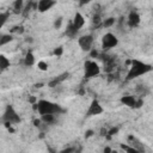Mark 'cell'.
Returning a JSON list of instances; mask_svg holds the SVG:
<instances>
[{
    "label": "cell",
    "instance_id": "27",
    "mask_svg": "<svg viewBox=\"0 0 153 153\" xmlns=\"http://www.w3.org/2000/svg\"><path fill=\"white\" fill-rule=\"evenodd\" d=\"M61 25H62V18L55 19V22H54V27H55V29H60Z\"/></svg>",
    "mask_w": 153,
    "mask_h": 153
},
{
    "label": "cell",
    "instance_id": "18",
    "mask_svg": "<svg viewBox=\"0 0 153 153\" xmlns=\"http://www.w3.org/2000/svg\"><path fill=\"white\" fill-rule=\"evenodd\" d=\"M12 39H13V36H12V35L2 33V36H1V38H0V47H2V45H5V44L10 43Z\"/></svg>",
    "mask_w": 153,
    "mask_h": 153
},
{
    "label": "cell",
    "instance_id": "31",
    "mask_svg": "<svg viewBox=\"0 0 153 153\" xmlns=\"http://www.w3.org/2000/svg\"><path fill=\"white\" fill-rule=\"evenodd\" d=\"M91 56H92V57H94V56H99V54H98L97 50H92V51H91Z\"/></svg>",
    "mask_w": 153,
    "mask_h": 153
},
{
    "label": "cell",
    "instance_id": "9",
    "mask_svg": "<svg viewBox=\"0 0 153 153\" xmlns=\"http://www.w3.org/2000/svg\"><path fill=\"white\" fill-rule=\"evenodd\" d=\"M141 22V18L139 16V13L136 11H130L128 14V19H127V24L129 27H136Z\"/></svg>",
    "mask_w": 153,
    "mask_h": 153
},
{
    "label": "cell",
    "instance_id": "6",
    "mask_svg": "<svg viewBox=\"0 0 153 153\" xmlns=\"http://www.w3.org/2000/svg\"><path fill=\"white\" fill-rule=\"evenodd\" d=\"M94 42L93 35H84L78 38V44L84 51H90L92 49V44Z\"/></svg>",
    "mask_w": 153,
    "mask_h": 153
},
{
    "label": "cell",
    "instance_id": "13",
    "mask_svg": "<svg viewBox=\"0 0 153 153\" xmlns=\"http://www.w3.org/2000/svg\"><path fill=\"white\" fill-rule=\"evenodd\" d=\"M68 72H65V73H62V74H60L59 76H56V78H54L51 81H49L48 82V86L49 87H51V88H54V87H56V86H59L62 81H65L67 78H68Z\"/></svg>",
    "mask_w": 153,
    "mask_h": 153
},
{
    "label": "cell",
    "instance_id": "1",
    "mask_svg": "<svg viewBox=\"0 0 153 153\" xmlns=\"http://www.w3.org/2000/svg\"><path fill=\"white\" fill-rule=\"evenodd\" d=\"M32 105H33V109L37 110L41 116L42 115H60V114H63L66 111L57 103L45 100V99H39Z\"/></svg>",
    "mask_w": 153,
    "mask_h": 153
},
{
    "label": "cell",
    "instance_id": "26",
    "mask_svg": "<svg viewBox=\"0 0 153 153\" xmlns=\"http://www.w3.org/2000/svg\"><path fill=\"white\" fill-rule=\"evenodd\" d=\"M117 131H118V127H112L110 130H108V131H106V135L112 136V135H115Z\"/></svg>",
    "mask_w": 153,
    "mask_h": 153
},
{
    "label": "cell",
    "instance_id": "33",
    "mask_svg": "<svg viewBox=\"0 0 153 153\" xmlns=\"http://www.w3.org/2000/svg\"><path fill=\"white\" fill-rule=\"evenodd\" d=\"M29 102L32 103V104H35L36 103V98L35 97H29Z\"/></svg>",
    "mask_w": 153,
    "mask_h": 153
},
{
    "label": "cell",
    "instance_id": "12",
    "mask_svg": "<svg viewBox=\"0 0 153 153\" xmlns=\"http://www.w3.org/2000/svg\"><path fill=\"white\" fill-rule=\"evenodd\" d=\"M55 5H56V2L53 0H39V1H37V10L39 12H45Z\"/></svg>",
    "mask_w": 153,
    "mask_h": 153
},
{
    "label": "cell",
    "instance_id": "5",
    "mask_svg": "<svg viewBox=\"0 0 153 153\" xmlns=\"http://www.w3.org/2000/svg\"><path fill=\"white\" fill-rule=\"evenodd\" d=\"M117 44H118V38L111 32H106L102 38V48L104 50H109L111 48H115Z\"/></svg>",
    "mask_w": 153,
    "mask_h": 153
},
{
    "label": "cell",
    "instance_id": "4",
    "mask_svg": "<svg viewBox=\"0 0 153 153\" xmlns=\"http://www.w3.org/2000/svg\"><path fill=\"white\" fill-rule=\"evenodd\" d=\"M84 68H85V78H93V76H97L100 73L99 65L96 61H92V60L86 61L85 65H84Z\"/></svg>",
    "mask_w": 153,
    "mask_h": 153
},
{
    "label": "cell",
    "instance_id": "34",
    "mask_svg": "<svg viewBox=\"0 0 153 153\" xmlns=\"http://www.w3.org/2000/svg\"><path fill=\"white\" fill-rule=\"evenodd\" d=\"M104 153H111V148L110 147H105L104 148Z\"/></svg>",
    "mask_w": 153,
    "mask_h": 153
},
{
    "label": "cell",
    "instance_id": "11",
    "mask_svg": "<svg viewBox=\"0 0 153 153\" xmlns=\"http://www.w3.org/2000/svg\"><path fill=\"white\" fill-rule=\"evenodd\" d=\"M71 23H72L73 27H74L76 31H79V30L85 25V18H84V16H82L80 12H76V13L74 14V18H73V20H72Z\"/></svg>",
    "mask_w": 153,
    "mask_h": 153
},
{
    "label": "cell",
    "instance_id": "8",
    "mask_svg": "<svg viewBox=\"0 0 153 153\" xmlns=\"http://www.w3.org/2000/svg\"><path fill=\"white\" fill-rule=\"evenodd\" d=\"M104 111L103 106L100 105V103L97 100V99H93L91 105L88 106V110L86 112V116L87 117H91V116H96V115H100L102 112Z\"/></svg>",
    "mask_w": 153,
    "mask_h": 153
},
{
    "label": "cell",
    "instance_id": "7",
    "mask_svg": "<svg viewBox=\"0 0 153 153\" xmlns=\"http://www.w3.org/2000/svg\"><path fill=\"white\" fill-rule=\"evenodd\" d=\"M121 103L129 108H140L142 105V99H137L134 96H123L121 98Z\"/></svg>",
    "mask_w": 153,
    "mask_h": 153
},
{
    "label": "cell",
    "instance_id": "23",
    "mask_svg": "<svg viewBox=\"0 0 153 153\" xmlns=\"http://www.w3.org/2000/svg\"><path fill=\"white\" fill-rule=\"evenodd\" d=\"M122 148L126 149L127 153H141V152H139L137 149H135V148H133V147H130V146H128V145H122Z\"/></svg>",
    "mask_w": 153,
    "mask_h": 153
},
{
    "label": "cell",
    "instance_id": "28",
    "mask_svg": "<svg viewBox=\"0 0 153 153\" xmlns=\"http://www.w3.org/2000/svg\"><path fill=\"white\" fill-rule=\"evenodd\" d=\"M12 32H17V33H23L24 32V26H16L14 29H12Z\"/></svg>",
    "mask_w": 153,
    "mask_h": 153
},
{
    "label": "cell",
    "instance_id": "15",
    "mask_svg": "<svg viewBox=\"0 0 153 153\" xmlns=\"http://www.w3.org/2000/svg\"><path fill=\"white\" fill-rule=\"evenodd\" d=\"M23 8H24V2H23L22 0H16V1L13 2V6H12L13 13L19 14V13L23 12Z\"/></svg>",
    "mask_w": 153,
    "mask_h": 153
},
{
    "label": "cell",
    "instance_id": "10",
    "mask_svg": "<svg viewBox=\"0 0 153 153\" xmlns=\"http://www.w3.org/2000/svg\"><path fill=\"white\" fill-rule=\"evenodd\" d=\"M128 146H130V147L137 149V151L141 152V153L145 152V146H143V143H142L140 140H137L134 135H129V136H128Z\"/></svg>",
    "mask_w": 153,
    "mask_h": 153
},
{
    "label": "cell",
    "instance_id": "19",
    "mask_svg": "<svg viewBox=\"0 0 153 153\" xmlns=\"http://www.w3.org/2000/svg\"><path fill=\"white\" fill-rule=\"evenodd\" d=\"M115 23H116V19L114 17H109V18H106V19H104L102 22V26H104V27H111L112 25H115Z\"/></svg>",
    "mask_w": 153,
    "mask_h": 153
},
{
    "label": "cell",
    "instance_id": "2",
    "mask_svg": "<svg viewBox=\"0 0 153 153\" xmlns=\"http://www.w3.org/2000/svg\"><path fill=\"white\" fill-rule=\"evenodd\" d=\"M152 71V66L148 65V63H145L140 60H133L131 61V66L129 67V71L127 73V76H126V80L127 81H130L140 75H143L146 73H149Z\"/></svg>",
    "mask_w": 153,
    "mask_h": 153
},
{
    "label": "cell",
    "instance_id": "16",
    "mask_svg": "<svg viewBox=\"0 0 153 153\" xmlns=\"http://www.w3.org/2000/svg\"><path fill=\"white\" fill-rule=\"evenodd\" d=\"M41 121L45 124H54L56 122V115H42Z\"/></svg>",
    "mask_w": 153,
    "mask_h": 153
},
{
    "label": "cell",
    "instance_id": "24",
    "mask_svg": "<svg viewBox=\"0 0 153 153\" xmlns=\"http://www.w3.org/2000/svg\"><path fill=\"white\" fill-rule=\"evenodd\" d=\"M37 67H38V69H41V71H47V69H48V65H47V62H44V61H39V62L37 63Z\"/></svg>",
    "mask_w": 153,
    "mask_h": 153
},
{
    "label": "cell",
    "instance_id": "29",
    "mask_svg": "<svg viewBox=\"0 0 153 153\" xmlns=\"http://www.w3.org/2000/svg\"><path fill=\"white\" fill-rule=\"evenodd\" d=\"M74 151H75V148H74V147H67V148H65V149L60 151L59 153H74Z\"/></svg>",
    "mask_w": 153,
    "mask_h": 153
},
{
    "label": "cell",
    "instance_id": "20",
    "mask_svg": "<svg viewBox=\"0 0 153 153\" xmlns=\"http://www.w3.org/2000/svg\"><path fill=\"white\" fill-rule=\"evenodd\" d=\"M78 33V31L73 27V25H72V23H69L68 25H67V29H66V35L68 36V37H75V35Z\"/></svg>",
    "mask_w": 153,
    "mask_h": 153
},
{
    "label": "cell",
    "instance_id": "32",
    "mask_svg": "<svg viewBox=\"0 0 153 153\" xmlns=\"http://www.w3.org/2000/svg\"><path fill=\"white\" fill-rule=\"evenodd\" d=\"M41 122H42L41 120H35V121H33V124H35L36 127H39V126H41Z\"/></svg>",
    "mask_w": 153,
    "mask_h": 153
},
{
    "label": "cell",
    "instance_id": "14",
    "mask_svg": "<svg viewBox=\"0 0 153 153\" xmlns=\"http://www.w3.org/2000/svg\"><path fill=\"white\" fill-rule=\"evenodd\" d=\"M35 56H33V54L31 53V51H27L26 53V55H25V57H24V61H23V63H24V66L25 67H31V66H33L35 65Z\"/></svg>",
    "mask_w": 153,
    "mask_h": 153
},
{
    "label": "cell",
    "instance_id": "3",
    "mask_svg": "<svg viewBox=\"0 0 153 153\" xmlns=\"http://www.w3.org/2000/svg\"><path fill=\"white\" fill-rule=\"evenodd\" d=\"M1 120L7 128H11L12 124H17L20 122V116L18 115V112L14 110L12 105H6V109L4 111Z\"/></svg>",
    "mask_w": 153,
    "mask_h": 153
},
{
    "label": "cell",
    "instance_id": "21",
    "mask_svg": "<svg viewBox=\"0 0 153 153\" xmlns=\"http://www.w3.org/2000/svg\"><path fill=\"white\" fill-rule=\"evenodd\" d=\"M8 17H10V12H0V29L5 25V23L7 22V19H8Z\"/></svg>",
    "mask_w": 153,
    "mask_h": 153
},
{
    "label": "cell",
    "instance_id": "17",
    "mask_svg": "<svg viewBox=\"0 0 153 153\" xmlns=\"http://www.w3.org/2000/svg\"><path fill=\"white\" fill-rule=\"evenodd\" d=\"M10 67V60L5 55H0V71H5Z\"/></svg>",
    "mask_w": 153,
    "mask_h": 153
},
{
    "label": "cell",
    "instance_id": "30",
    "mask_svg": "<svg viewBox=\"0 0 153 153\" xmlns=\"http://www.w3.org/2000/svg\"><path fill=\"white\" fill-rule=\"evenodd\" d=\"M93 135V130H87L86 133H85V137H90V136H92Z\"/></svg>",
    "mask_w": 153,
    "mask_h": 153
},
{
    "label": "cell",
    "instance_id": "25",
    "mask_svg": "<svg viewBox=\"0 0 153 153\" xmlns=\"http://www.w3.org/2000/svg\"><path fill=\"white\" fill-rule=\"evenodd\" d=\"M53 54H54L55 56H57V57H59V56H61V55L63 54V48H62V47H57V48H55Z\"/></svg>",
    "mask_w": 153,
    "mask_h": 153
},
{
    "label": "cell",
    "instance_id": "35",
    "mask_svg": "<svg viewBox=\"0 0 153 153\" xmlns=\"http://www.w3.org/2000/svg\"><path fill=\"white\" fill-rule=\"evenodd\" d=\"M32 41H33V39H32V38H31V37H27V38H26V39H25V42H27V43H31V42H32Z\"/></svg>",
    "mask_w": 153,
    "mask_h": 153
},
{
    "label": "cell",
    "instance_id": "22",
    "mask_svg": "<svg viewBox=\"0 0 153 153\" xmlns=\"http://www.w3.org/2000/svg\"><path fill=\"white\" fill-rule=\"evenodd\" d=\"M102 18H100V14L99 13H96L94 16H93V18H92V23H93V25H96V27H99V26H102Z\"/></svg>",
    "mask_w": 153,
    "mask_h": 153
}]
</instances>
